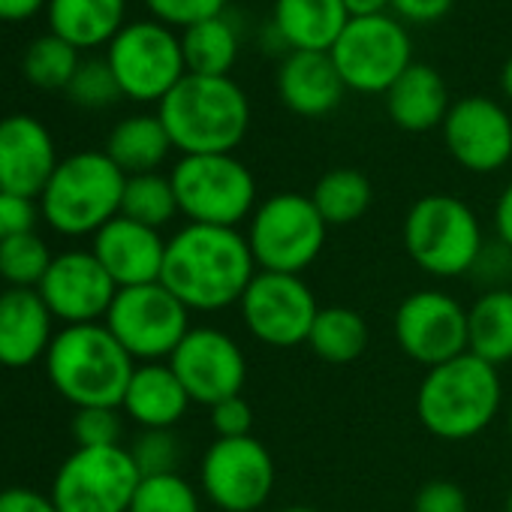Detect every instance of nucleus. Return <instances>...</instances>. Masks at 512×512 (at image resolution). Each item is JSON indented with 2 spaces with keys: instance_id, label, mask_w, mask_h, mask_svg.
<instances>
[{
  "instance_id": "nucleus-1",
  "label": "nucleus",
  "mask_w": 512,
  "mask_h": 512,
  "mask_svg": "<svg viewBox=\"0 0 512 512\" xmlns=\"http://www.w3.org/2000/svg\"><path fill=\"white\" fill-rule=\"evenodd\" d=\"M247 235L226 226L187 223L166 241L160 284L187 311H223L238 305L256 278Z\"/></svg>"
},
{
  "instance_id": "nucleus-2",
  "label": "nucleus",
  "mask_w": 512,
  "mask_h": 512,
  "mask_svg": "<svg viewBox=\"0 0 512 512\" xmlns=\"http://www.w3.org/2000/svg\"><path fill=\"white\" fill-rule=\"evenodd\" d=\"M157 115L181 157L232 154L250 127L247 94L229 76L187 73L160 100Z\"/></svg>"
},
{
  "instance_id": "nucleus-3",
  "label": "nucleus",
  "mask_w": 512,
  "mask_h": 512,
  "mask_svg": "<svg viewBox=\"0 0 512 512\" xmlns=\"http://www.w3.org/2000/svg\"><path fill=\"white\" fill-rule=\"evenodd\" d=\"M503 386L494 365L461 353L428 374L416 392V413L428 434L446 443L482 434L500 413Z\"/></svg>"
},
{
  "instance_id": "nucleus-4",
  "label": "nucleus",
  "mask_w": 512,
  "mask_h": 512,
  "mask_svg": "<svg viewBox=\"0 0 512 512\" xmlns=\"http://www.w3.org/2000/svg\"><path fill=\"white\" fill-rule=\"evenodd\" d=\"M46 371L52 386L76 410L121 407L136 362L106 329V323H82L64 326L52 338Z\"/></svg>"
},
{
  "instance_id": "nucleus-5",
  "label": "nucleus",
  "mask_w": 512,
  "mask_h": 512,
  "mask_svg": "<svg viewBox=\"0 0 512 512\" xmlns=\"http://www.w3.org/2000/svg\"><path fill=\"white\" fill-rule=\"evenodd\" d=\"M124 184L127 175L106 151L70 154L52 172L40 196V214L61 235H97L121 214Z\"/></svg>"
},
{
  "instance_id": "nucleus-6",
  "label": "nucleus",
  "mask_w": 512,
  "mask_h": 512,
  "mask_svg": "<svg viewBox=\"0 0 512 512\" xmlns=\"http://www.w3.org/2000/svg\"><path fill=\"white\" fill-rule=\"evenodd\" d=\"M404 247L425 275L461 278L482 256V226L464 199L428 193L404 217Z\"/></svg>"
},
{
  "instance_id": "nucleus-7",
  "label": "nucleus",
  "mask_w": 512,
  "mask_h": 512,
  "mask_svg": "<svg viewBox=\"0 0 512 512\" xmlns=\"http://www.w3.org/2000/svg\"><path fill=\"white\" fill-rule=\"evenodd\" d=\"M326 220L305 193H275L256 205L247 244L260 272L302 275L326 244Z\"/></svg>"
},
{
  "instance_id": "nucleus-8",
  "label": "nucleus",
  "mask_w": 512,
  "mask_h": 512,
  "mask_svg": "<svg viewBox=\"0 0 512 512\" xmlns=\"http://www.w3.org/2000/svg\"><path fill=\"white\" fill-rule=\"evenodd\" d=\"M178 211L190 223L238 229L256 211L253 172L235 154H190L172 169Z\"/></svg>"
},
{
  "instance_id": "nucleus-9",
  "label": "nucleus",
  "mask_w": 512,
  "mask_h": 512,
  "mask_svg": "<svg viewBox=\"0 0 512 512\" xmlns=\"http://www.w3.org/2000/svg\"><path fill=\"white\" fill-rule=\"evenodd\" d=\"M142 473L124 446H79L55 473L58 512H130Z\"/></svg>"
},
{
  "instance_id": "nucleus-10",
  "label": "nucleus",
  "mask_w": 512,
  "mask_h": 512,
  "mask_svg": "<svg viewBox=\"0 0 512 512\" xmlns=\"http://www.w3.org/2000/svg\"><path fill=\"white\" fill-rule=\"evenodd\" d=\"M106 61L121 94L136 103H160L187 76L181 37L157 19L124 25L109 43Z\"/></svg>"
},
{
  "instance_id": "nucleus-11",
  "label": "nucleus",
  "mask_w": 512,
  "mask_h": 512,
  "mask_svg": "<svg viewBox=\"0 0 512 512\" xmlns=\"http://www.w3.org/2000/svg\"><path fill=\"white\" fill-rule=\"evenodd\" d=\"M329 55L347 91L386 94L413 64V43L401 19L371 16L350 19Z\"/></svg>"
},
{
  "instance_id": "nucleus-12",
  "label": "nucleus",
  "mask_w": 512,
  "mask_h": 512,
  "mask_svg": "<svg viewBox=\"0 0 512 512\" xmlns=\"http://www.w3.org/2000/svg\"><path fill=\"white\" fill-rule=\"evenodd\" d=\"M103 323L133 362H169L190 332V311L157 281L118 290Z\"/></svg>"
},
{
  "instance_id": "nucleus-13",
  "label": "nucleus",
  "mask_w": 512,
  "mask_h": 512,
  "mask_svg": "<svg viewBox=\"0 0 512 512\" xmlns=\"http://www.w3.org/2000/svg\"><path fill=\"white\" fill-rule=\"evenodd\" d=\"M199 482L220 512H256L275 488L272 452L253 434L232 440L217 437L202 455Z\"/></svg>"
},
{
  "instance_id": "nucleus-14",
  "label": "nucleus",
  "mask_w": 512,
  "mask_h": 512,
  "mask_svg": "<svg viewBox=\"0 0 512 512\" xmlns=\"http://www.w3.org/2000/svg\"><path fill=\"white\" fill-rule=\"evenodd\" d=\"M247 332L275 350L308 344L320 305L302 275L256 272L238 302Z\"/></svg>"
},
{
  "instance_id": "nucleus-15",
  "label": "nucleus",
  "mask_w": 512,
  "mask_h": 512,
  "mask_svg": "<svg viewBox=\"0 0 512 512\" xmlns=\"http://www.w3.org/2000/svg\"><path fill=\"white\" fill-rule=\"evenodd\" d=\"M395 338L404 356L437 368L467 353V308L440 290H419L395 311Z\"/></svg>"
},
{
  "instance_id": "nucleus-16",
  "label": "nucleus",
  "mask_w": 512,
  "mask_h": 512,
  "mask_svg": "<svg viewBox=\"0 0 512 512\" xmlns=\"http://www.w3.org/2000/svg\"><path fill=\"white\" fill-rule=\"evenodd\" d=\"M169 368L187 389L190 401L205 407L241 395L247 380L244 350L226 332L211 326L190 329L169 356Z\"/></svg>"
},
{
  "instance_id": "nucleus-17",
  "label": "nucleus",
  "mask_w": 512,
  "mask_h": 512,
  "mask_svg": "<svg viewBox=\"0 0 512 512\" xmlns=\"http://www.w3.org/2000/svg\"><path fill=\"white\" fill-rule=\"evenodd\" d=\"M443 142L452 160L467 172H497L512 157V118L488 97H464L449 106Z\"/></svg>"
},
{
  "instance_id": "nucleus-18",
  "label": "nucleus",
  "mask_w": 512,
  "mask_h": 512,
  "mask_svg": "<svg viewBox=\"0 0 512 512\" xmlns=\"http://www.w3.org/2000/svg\"><path fill=\"white\" fill-rule=\"evenodd\" d=\"M52 317L64 326L100 323L106 320L118 287L91 250H67L55 256L43 284L37 287Z\"/></svg>"
},
{
  "instance_id": "nucleus-19",
  "label": "nucleus",
  "mask_w": 512,
  "mask_h": 512,
  "mask_svg": "<svg viewBox=\"0 0 512 512\" xmlns=\"http://www.w3.org/2000/svg\"><path fill=\"white\" fill-rule=\"evenodd\" d=\"M58 163L46 124L31 115H10L0 121V190L4 193L28 199L43 196Z\"/></svg>"
},
{
  "instance_id": "nucleus-20",
  "label": "nucleus",
  "mask_w": 512,
  "mask_h": 512,
  "mask_svg": "<svg viewBox=\"0 0 512 512\" xmlns=\"http://www.w3.org/2000/svg\"><path fill=\"white\" fill-rule=\"evenodd\" d=\"M91 253L109 272L115 287L127 290V287H145V284L160 281L166 241H163L160 229L142 226L124 214H118L94 235Z\"/></svg>"
},
{
  "instance_id": "nucleus-21",
  "label": "nucleus",
  "mask_w": 512,
  "mask_h": 512,
  "mask_svg": "<svg viewBox=\"0 0 512 512\" xmlns=\"http://www.w3.org/2000/svg\"><path fill=\"white\" fill-rule=\"evenodd\" d=\"M52 311L40 290L10 287L0 293V365L28 368L49 353L52 344Z\"/></svg>"
},
{
  "instance_id": "nucleus-22",
  "label": "nucleus",
  "mask_w": 512,
  "mask_h": 512,
  "mask_svg": "<svg viewBox=\"0 0 512 512\" xmlns=\"http://www.w3.org/2000/svg\"><path fill=\"white\" fill-rule=\"evenodd\" d=\"M344 79L329 52H290L278 70L281 103L302 118H323L344 100Z\"/></svg>"
},
{
  "instance_id": "nucleus-23",
  "label": "nucleus",
  "mask_w": 512,
  "mask_h": 512,
  "mask_svg": "<svg viewBox=\"0 0 512 512\" xmlns=\"http://www.w3.org/2000/svg\"><path fill=\"white\" fill-rule=\"evenodd\" d=\"M347 25L344 0H275L272 31L290 52H332Z\"/></svg>"
},
{
  "instance_id": "nucleus-24",
  "label": "nucleus",
  "mask_w": 512,
  "mask_h": 512,
  "mask_svg": "<svg viewBox=\"0 0 512 512\" xmlns=\"http://www.w3.org/2000/svg\"><path fill=\"white\" fill-rule=\"evenodd\" d=\"M383 97L392 124L407 133H428L434 127H443L452 106L443 76L434 67L416 61L398 76V82Z\"/></svg>"
},
{
  "instance_id": "nucleus-25",
  "label": "nucleus",
  "mask_w": 512,
  "mask_h": 512,
  "mask_svg": "<svg viewBox=\"0 0 512 512\" xmlns=\"http://www.w3.org/2000/svg\"><path fill=\"white\" fill-rule=\"evenodd\" d=\"M190 404L193 401L181 380L175 377V371L169 368V362L136 365L121 401L124 413L142 428H175Z\"/></svg>"
},
{
  "instance_id": "nucleus-26",
  "label": "nucleus",
  "mask_w": 512,
  "mask_h": 512,
  "mask_svg": "<svg viewBox=\"0 0 512 512\" xmlns=\"http://www.w3.org/2000/svg\"><path fill=\"white\" fill-rule=\"evenodd\" d=\"M49 28L73 49L112 43L124 28L127 0H49Z\"/></svg>"
},
{
  "instance_id": "nucleus-27",
  "label": "nucleus",
  "mask_w": 512,
  "mask_h": 512,
  "mask_svg": "<svg viewBox=\"0 0 512 512\" xmlns=\"http://www.w3.org/2000/svg\"><path fill=\"white\" fill-rule=\"evenodd\" d=\"M172 151V139L160 115H130L124 118L106 142V154L124 175L157 172Z\"/></svg>"
},
{
  "instance_id": "nucleus-28",
  "label": "nucleus",
  "mask_w": 512,
  "mask_h": 512,
  "mask_svg": "<svg viewBox=\"0 0 512 512\" xmlns=\"http://www.w3.org/2000/svg\"><path fill=\"white\" fill-rule=\"evenodd\" d=\"M467 353L494 368L512 362V290H488L467 308Z\"/></svg>"
},
{
  "instance_id": "nucleus-29",
  "label": "nucleus",
  "mask_w": 512,
  "mask_h": 512,
  "mask_svg": "<svg viewBox=\"0 0 512 512\" xmlns=\"http://www.w3.org/2000/svg\"><path fill=\"white\" fill-rule=\"evenodd\" d=\"M308 347L329 365H350L368 347V323L353 308H320L308 335Z\"/></svg>"
},
{
  "instance_id": "nucleus-30",
  "label": "nucleus",
  "mask_w": 512,
  "mask_h": 512,
  "mask_svg": "<svg viewBox=\"0 0 512 512\" xmlns=\"http://www.w3.org/2000/svg\"><path fill=\"white\" fill-rule=\"evenodd\" d=\"M181 52L187 73L193 76H229L238 58V31L223 16L199 22L181 34Z\"/></svg>"
},
{
  "instance_id": "nucleus-31",
  "label": "nucleus",
  "mask_w": 512,
  "mask_h": 512,
  "mask_svg": "<svg viewBox=\"0 0 512 512\" xmlns=\"http://www.w3.org/2000/svg\"><path fill=\"white\" fill-rule=\"evenodd\" d=\"M317 211L323 214L326 226H350L359 217H365V211L374 202V190L371 181L365 178V172L359 169H332L326 172L314 193H311Z\"/></svg>"
},
{
  "instance_id": "nucleus-32",
  "label": "nucleus",
  "mask_w": 512,
  "mask_h": 512,
  "mask_svg": "<svg viewBox=\"0 0 512 512\" xmlns=\"http://www.w3.org/2000/svg\"><path fill=\"white\" fill-rule=\"evenodd\" d=\"M121 214L142 223V226H151V229L166 226L175 214H181L175 190H172V178L160 175V172L127 175Z\"/></svg>"
},
{
  "instance_id": "nucleus-33",
  "label": "nucleus",
  "mask_w": 512,
  "mask_h": 512,
  "mask_svg": "<svg viewBox=\"0 0 512 512\" xmlns=\"http://www.w3.org/2000/svg\"><path fill=\"white\" fill-rule=\"evenodd\" d=\"M79 64V49H73L55 34L34 40L25 52V76L34 88L43 91H67Z\"/></svg>"
},
{
  "instance_id": "nucleus-34",
  "label": "nucleus",
  "mask_w": 512,
  "mask_h": 512,
  "mask_svg": "<svg viewBox=\"0 0 512 512\" xmlns=\"http://www.w3.org/2000/svg\"><path fill=\"white\" fill-rule=\"evenodd\" d=\"M55 256L37 232L0 241V278L19 290H37Z\"/></svg>"
},
{
  "instance_id": "nucleus-35",
  "label": "nucleus",
  "mask_w": 512,
  "mask_h": 512,
  "mask_svg": "<svg viewBox=\"0 0 512 512\" xmlns=\"http://www.w3.org/2000/svg\"><path fill=\"white\" fill-rule=\"evenodd\" d=\"M130 512H202L193 485L178 473L142 476Z\"/></svg>"
},
{
  "instance_id": "nucleus-36",
  "label": "nucleus",
  "mask_w": 512,
  "mask_h": 512,
  "mask_svg": "<svg viewBox=\"0 0 512 512\" xmlns=\"http://www.w3.org/2000/svg\"><path fill=\"white\" fill-rule=\"evenodd\" d=\"M67 94L82 109H106L118 97H124L106 58L103 61L100 58L82 61L76 76H73V82H70V88H67Z\"/></svg>"
},
{
  "instance_id": "nucleus-37",
  "label": "nucleus",
  "mask_w": 512,
  "mask_h": 512,
  "mask_svg": "<svg viewBox=\"0 0 512 512\" xmlns=\"http://www.w3.org/2000/svg\"><path fill=\"white\" fill-rule=\"evenodd\" d=\"M130 455L142 476L178 473L181 443L172 428H142V434L130 446Z\"/></svg>"
},
{
  "instance_id": "nucleus-38",
  "label": "nucleus",
  "mask_w": 512,
  "mask_h": 512,
  "mask_svg": "<svg viewBox=\"0 0 512 512\" xmlns=\"http://www.w3.org/2000/svg\"><path fill=\"white\" fill-rule=\"evenodd\" d=\"M226 4L229 0H145L148 13L166 25V28H193L199 22H208V19H217L226 13Z\"/></svg>"
},
{
  "instance_id": "nucleus-39",
  "label": "nucleus",
  "mask_w": 512,
  "mask_h": 512,
  "mask_svg": "<svg viewBox=\"0 0 512 512\" xmlns=\"http://www.w3.org/2000/svg\"><path fill=\"white\" fill-rule=\"evenodd\" d=\"M124 422L118 407H82L73 416V437L79 446H121Z\"/></svg>"
},
{
  "instance_id": "nucleus-40",
  "label": "nucleus",
  "mask_w": 512,
  "mask_h": 512,
  "mask_svg": "<svg viewBox=\"0 0 512 512\" xmlns=\"http://www.w3.org/2000/svg\"><path fill=\"white\" fill-rule=\"evenodd\" d=\"M208 422L211 431L220 440H232V437H250L253 431V410L241 395H232L214 407H208Z\"/></svg>"
},
{
  "instance_id": "nucleus-41",
  "label": "nucleus",
  "mask_w": 512,
  "mask_h": 512,
  "mask_svg": "<svg viewBox=\"0 0 512 512\" xmlns=\"http://www.w3.org/2000/svg\"><path fill=\"white\" fill-rule=\"evenodd\" d=\"M37 217H40V211H37L34 199L0 190V241L34 232Z\"/></svg>"
},
{
  "instance_id": "nucleus-42",
  "label": "nucleus",
  "mask_w": 512,
  "mask_h": 512,
  "mask_svg": "<svg viewBox=\"0 0 512 512\" xmlns=\"http://www.w3.org/2000/svg\"><path fill=\"white\" fill-rule=\"evenodd\" d=\"M413 512H470L467 494L449 479L425 482L413 497Z\"/></svg>"
},
{
  "instance_id": "nucleus-43",
  "label": "nucleus",
  "mask_w": 512,
  "mask_h": 512,
  "mask_svg": "<svg viewBox=\"0 0 512 512\" xmlns=\"http://www.w3.org/2000/svg\"><path fill=\"white\" fill-rule=\"evenodd\" d=\"M455 0H392V10L401 22H413V25H431L440 22Z\"/></svg>"
},
{
  "instance_id": "nucleus-44",
  "label": "nucleus",
  "mask_w": 512,
  "mask_h": 512,
  "mask_svg": "<svg viewBox=\"0 0 512 512\" xmlns=\"http://www.w3.org/2000/svg\"><path fill=\"white\" fill-rule=\"evenodd\" d=\"M0 512H58V506L34 488L13 485L0 491Z\"/></svg>"
},
{
  "instance_id": "nucleus-45",
  "label": "nucleus",
  "mask_w": 512,
  "mask_h": 512,
  "mask_svg": "<svg viewBox=\"0 0 512 512\" xmlns=\"http://www.w3.org/2000/svg\"><path fill=\"white\" fill-rule=\"evenodd\" d=\"M494 229H497L500 244L506 250H512V181L497 196V205H494Z\"/></svg>"
},
{
  "instance_id": "nucleus-46",
  "label": "nucleus",
  "mask_w": 512,
  "mask_h": 512,
  "mask_svg": "<svg viewBox=\"0 0 512 512\" xmlns=\"http://www.w3.org/2000/svg\"><path fill=\"white\" fill-rule=\"evenodd\" d=\"M49 0H0V22H28Z\"/></svg>"
},
{
  "instance_id": "nucleus-47",
  "label": "nucleus",
  "mask_w": 512,
  "mask_h": 512,
  "mask_svg": "<svg viewBox=\"0 0 512 512\" xmlns=\"http://www.w3.org/2000/svg\"><path fill=\"white\" fill-rule=\"evenodd\" d=\"M392 0H344V10L350 19H371V16H386Z\"/></svg>"
},
{
  "instance_id": "nucleus-48",
  "label": "nucleus",
  "mask_w": 512,
  "mask_h": 512,
  "mask_svg": "<svg viewBox=\"0 0 512 512\" xmlns=\"http://www.w3.org/2000/svg\"><path fill=\"white\" fill-rule=\"evenodd\" d=\"M500 88H503V94H506V100L512 103V58L503 64V70H500Z\"/></svg>"
},
{
  "instance_id": "nucleus-49",
  "label": "nucleus",
  "mask_w": 512,
  "mask_h": 512,
  "mask_svg": "<svg viewBox=\"0 0 512 512\" xmlns=\"http://www.w3.org/2000/svg\"><path fill=\"white\" fill-rule=\"evenodd\" d=\"M281 512H320V509H314V506H287Z\"/></svg>"
},
{
  "instance_id": "nucleus-50",
  "label": "nucleus",
  "mask_w": 512,
  "mask_h": 512,
  "mask_svg": "<svg viewBox=\"0 0 512 512\" xmlns=\"http://www.w3.org/2000/svg\"><path fill=\"white\" fill-rule=\"evenodd\" d=\"M506 512H512V491H509V497H506Z\"/></svg>"
},
{
  "instance_id": "nucleus-51",
  "label": "nucleus",
  "mask_w": 512,
  "mask_h": 512,
  "mask_svg": "<svg viewBox=\"0 0 512 512\" xmlns=\"http://www.w3.org/2000/svg\"><path fill=\"white\" fill-rule=\"evenodd\" d=\"M509 440H512V404H509Z\"/></svg>"
}]
</instances>
